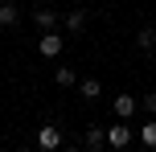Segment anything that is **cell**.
Segmentation results:
<instances>
[{
    "label": "cell",
    "mask_w": 156,
    "mask_h": 152,
    "mask_svg": "<svg viewBox=\"0 0 156 152\" xmlns=\"http://www.w3.org/2000/svg\"><path fill=\"white\" fill-rule=\"evenodd\" d=\"M62 45H66V37H62V33H54V29L37 37V54H41V58H58V54H62Z\"/></svg>",
    "instance_id": "obj_1"
},
{
    "label": "cell",
    "mask_w": 156,
    "mask_h": 152,
    "mask_svg": "<svg viewBox=\"0 0 156 152\" xmlns=\"http://www.w3.org/2000/svg\"><path fill=\"white\" fill-rule=\"evenodd\" d=\"M37 148H41V152H62V132H58L54 123L37 128Z\"/></svg>",
    "instance_id": "obj_2"
},
{
    "label": "cell",
    "mask_w": 156,
    "mask_h": 152,
    "mask_svg": "<svg viewBox=\"0 0 156 152\" xmlns=\"http://www.w3.org/2000/svg\"><path fill=\"white\" fill-rule=\"evenodd\" d=\"M107 144H111V148H127V144H132V128H127V119H119V123L107 128Z\"/></svg>",
    "instance_id": "obj_3"
},
{
    "label": "cell",
    "mask_w": 156,
    "mask_h": 152,
    "mask_svg": "<svg viewBox=\"0 0 156 152\" xmlns=\"http://www.w3.org/2000/svg\"><path fill=\"white\" fill-rule=\"evenodd\" d=\"M107 144V128H99V123H90V128L82 132V152H99Z\"/></svg>",
    "instance_id": "obj_4"
},
{
    "label": "cell",
    "mask_w": 156,
    "mask_h": 152,
    "mask_svg": "<svg viewBox=\"0 0 156 152\" xmlns=\"http://www.w3.org/2000/svg\"><path fill=\"white\" fill-rule=\"evenodd\" d=\"M115 119H132L136 111H140V99H132V95H115Z\"/></svg>",
    "instance_id": "obj_5"
},
{
    "label": "cell",
    "mask_w": 156,
    "mask_h": 152,
    "mask_svg": "<svg viewBox=\"0 0 156 152\" xmlns=\"http://www.w3.org/2000/svg\"><path fill=\"white\" fill-rule=\"evenodd\" d=\"M16 21H21V8L12 0H0V29H12Z\"/></svg>",
    "instance_id": "obj_6"
},
{
    "label": "cell",
    "mask_w": 156,
    "mask_h": 152,
    "mask_svg": "<svg viewBox=\"0 0 156 152\" xmlns=\"http://www.w3.org/2000/svg\"><path fill=\"white\" fill-rule=\"evenodd\" d=\"M33 25H37L41 33H49L58 25V12H54V8H37V12H33Z\"/></svg>",
    "instance_id": "obj_7"
},
{
    "label": "cell",
    "mask_w": 156,
    "mask_h": 152,
    "mask_svg": "<svg viewBox=\"0 0 156 152\" xmlns=\"http://www.w3.org/2000/svg\"><path fill=\"white\" fill-rule=\"evenodd\" d=\"M86 29V12L82 8H70V12H66V33H82Z\"/></svg>",
    "instance_id": "obj_8"
},
{
    "label": "cell",
    "mask_w": 156,
    "mask_h": 152,
    "mask_svg": "<svg viewBox=\"0 0 156 152\" xmlns=\"http://www.w3.org/2000/svg\"><path fill=\"white\" fill-rule=\"evenodd\" d=\"M54 82H58V87H74V82H78L74 66H58V70H54Z\"/></svg>",
    "instance_id": "obj_9"
},
{
    "label": "cell",
    "mask_w": 156,
    "mask_h": 152,
    "mask_svg": "<svg viewBox=\"0 0 156 152\" xmlns=\"http://www.w3.org/2000/svg\"><path fill=\"white\" fill-rule=\"evenodd\" d=\"M78 95H82V99H99V95H103L99 78H82V82H78Z\"/></svg>",
    "instance_id": "obj_10"
},
{
    "label": "cell",
    "mask_w": 156,
    "mask_h": 152,
    "mask_svg": "<svg viewBox=\"0 0 156 152\" xmlns=\"http://www.w3.org/2000/svg\"><path fill=\"white\" fill-rule=\"evenodd\" d=\"M136 45H140V49H156V29H152V25H144V29L136 33Z\"/></svg>",
    "instance_id": "obj_11"
},
{
    "label": "cell",
    "mask_w": 156,
    "mask_h": 152,
    "mask_svg": "<svg viewBox=\"0 0 156 152\" xmlns=\"http://www.w3.org/2000/svg\"><path fill=\"white\" fill-rule=\"evenodd\" d=\"M140 144H144V148H156V119H148V123L140 128Z\"/></svg>",
    "instance_id": "obj_12"
},
{
    "label": "cell",
    "mask_w": 156,
    "mask_h": 152,
    "mask_svg": "<svg viewBox=\"0 0 156 152\" xmlns=\"http://www.w3.org/2000/svg\"><path fill=\"white\" fill-rule=\"evenodd\" d=\"M140 107H144V111L156 119V95H144V99H140Z\"/></svg>",
    "instance_id": "obj_13"
},
{
    "label": "cell",
    "mask_w": 156,
    "mask_h": 152,
    "mask_svg": "<svg viewBox=\"0 0 156 152\" xmlns=\"http://www.w3.org/2000/svg\"><path fill=\"white\" fill-rule=\"evenodd\" d=\"M62 152H82V148H66V144H62Z\"/></svg>",
    "instance_id": "obj_14"
}]
</instances>
